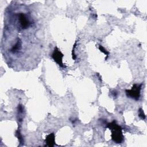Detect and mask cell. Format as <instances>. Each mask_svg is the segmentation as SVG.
<instances>
[{
    "instance_id": "5",
    "label": "cell",
    "mask_w": 147,
    "mask_h": 147,
    "mask_svg": "<svg viewBox=\"0 0 147 147\" xmlns=\"http://www.w3.org/2000/svg\"><path fill=\"white\" fill-rule=\"evenodd\" d=\"M45 142L48 146H53L55 144V134L53 133H51L48 135L46 137Z\"/></svg>"
},
{
    "instance_id": "4",
    "label": "cell",
    "mask_w": 147,
    "mask_h": 147,
    "mask_svg": "<svg viewBox=\"0 0 147 147\" xmlns=\"http://www.w3.org/2000/svg\"><path fill=\"white\" fill-rule=\"evenodd\" d=\"M52 58L53 60L61 67H65L63 63V54L57 48H56L52 53Z\"/></svg>"
},
{
    "instance_id": "8",
    "label": "cell",
    "mask_w": 147,
    "mask_h": 147,
    "mask_svg": "<svg viewBox=\"0 0 147 147\" xmlns=\"http://www.w3.org/2000/svg\"><path fill=\"white\" fill-rule=\"evenodd\" d=\"M99 50H100L102 52H103V53H105L106 55H107V56H109V52L108 51H107L105 49V48L104 47H103L102 45H99Z\"/></svg>"
},
{
    "instance_id": "6",
    "label": "cell",
    "mask_w": 147,
    "mask_h": 147,
    "mask_svg": "<svg viewBox=\"0 0 147 147\" xmlns=\"http://www.w3.org/2000/svg\"><path fill=\"white\" fill-rule=\"evenodd\" d=\"M16 136H17V137L18 139L19 140V141H20V143H22V141H23V138H22V136H21V133H20V130H17L16 131Z\"/></svg>"
},
{
    "instance_id": "2",
    "label": "cell",
    "mask_w": 147,
    "mask_h": 147,
    "mask_svg": "<svg viewBox=\"0 0 147 147\" xmlns=\"http://www.w3.org/2000/svg\"><path fill=\"white\" fill-rule=\"evenodd\" d=\"M141 89V84H134L131 90H126V94L129 96L136 100H138L140 96V91Z\"/></svg>"
},
{
    "instance_id": "3",
    "label": "cell",
    "mask_w": 147,
    "mask_h": 147,
    "mask_svg": "<svg viewBox=\"0 0 147 147\" xmlns=\"http://www.w3.org/2000/svg\"><path fill=\"white\" fill-rule=\"evenodd\" d=\"M18 21L20 26L23 29H26L30 25V21L27 15L25 13H20L18 14Z\"/></svg>"
},
{
    "instance_id": "1",
    "label": "cell",
    "mask_w": 147,
    "mask_h": 147,
    "mask_svg": "<svg viewBox=\"0 0 147 147\" xmlns=\"http://www.w3.org/2000/svg\"><path fill=\"white\" fill-rule=\"evenodd\" d=\"M107 127L112 130L111 137L113 140L116 143H121L123 137L121 126L118 125L115 121H113L107 125Z\"/></svg>"
},
{
    "instance_id": "7",
    "label": "cell",
    "mask_w": 147,
    "mask_h": 147,
    "mask_svg": "<svg viewBox=\"0 0 147 147\" xmlns=\"http://www.w3.org/2000/svg\"><path fill=\"white\" fill-rule=\"evenodd\" d=\"M138 115H139V117H140L141 119H144L145 118V114H144V111H143V110H142V109H139V111H138Z\"/></svg>"
}]
</instances>
